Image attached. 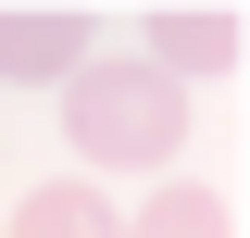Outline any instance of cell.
I'll return each instance as SVG.
<instances>
[{"label":"cell","mask_w":250,"mask_h":238,"mask_svg":"<svg viewBox=\"0 0 250 238\" xmlns=\"http://www.w3.org/2000/svg\"><path fill=\"white\" fill-rule=\"evenodd\" d=\"M125 238H238V213H225L213 188H163V201L138 213V226H125Z\"/></svg>","instance_id":"5"},{"label":"cell","mask_w":250,"mask_h":238,"mask_svg":"<svg viewBox=\"0 0 250 238\" xmlns=\"http://www.w3.org/2000/svg\"><path fill=\"white\" fill-rule=\"evenodd\" d=\"M62 125L100 176H163L188 150V88L150 75V63H75L62 75Z\"/></svg>","instance_id":"1"},{"label":"cell","mask_w":250,"mask_h":238,"mask_svg":"<svg viewBox=\"0 0 250 238\" xmlns=\"http://www.w3.org/2000/svg\"><path fill=\"white\" fill-rule=\"evenodd\" d=\"M75 63H88V13H62V0L0 13V75H75Z\"/></svg>","instance_id":"2"},{"label":"cell","mask_w":250,"mask_h":238,"mask_svg":"<svg viewBox=\"0 0 250 238\" xmlns=\"http://www.w3.org/2000/svg\"><path fill=\"white\" fill-rule=\"evenodd\" d=\"M213 63H238V13H213V0L150 13V75H213Z\"/></svg>","instance_id":"3"},{"label":"cell","mask_w":250,"mask_h":238,"mask_svg":"<svg viewBox=\"0 0 250 238\" xmlns=\"http://www.w3.org/2000/svg\"><path fill=\"white\" fill-rule=\"evenodd\" d=\"M13 238H125V213L100 188H25L13 201Z\"/></svg>","instance_id":"4"}]
</instances>
